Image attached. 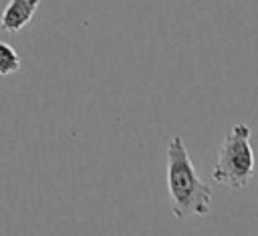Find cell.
<instances>
[{
    "label": "cell",
    "instance_id": "cell-1",
    "mask_svg": "<svg viewBox=\"0 0 258 236\" xmlns=\"http://www.w3.org/2000/svg\"><path fill=\"white\" fill-rule=\"evenodd\" d=\"M167 194L175 218L208 216L212 210V190L198 175L179 135L167 145Z\"/></svg>",
    "mask_w": 258,
    "mask_h": 236
},
{
    "label": "cell",
    "instance_id": "cell-2",
    "mask_svg": "<svg viewBox=\"0 0 258 236\" xmlns=\"http://www.w3.org/2000/svg\"><path fill=\"white\" fill-rule=\"evenodd\" d=\"M254 165L256 159L252 149V129L248 123L238 121L230 127L218 149L216 163L212 165V180L240 192L252 182Z\"/></svg>",
    "mask_w": 258,
    "mask_h": 236
},
{
    "label": "cell",
    "instance_id": "cell-3",
    "mask_svg": "<svg viewBox=\"0 0 258 236\" xmlns=\"http://www.w3.org/2000/svg\"><path fill=\"white\" fill-rule=\"evenodd\" d=\"M40 2L42 0H10L0 14V28L10 34L20 32L24 26L30 24Z\"/></svg>",
    "mask_w": 258,
    "mask_h": 236
},
{
    "label": "cell",
    "instance_id": "cell-4",
    "mask_svg": "<svg viewBox=\"0 0 258 236\" xmlns=\"http://www.w3.org/2000/svg\"><path fill=\"white\" fill-rule=\"evenodd\" d=\"M20 67H22V61H20L18 52L14 50V46L0 40V77L16 75L20 71Z\"/></svg>",
    "mask_w": 258,
    "mask_h": 236
}]
</instances>
